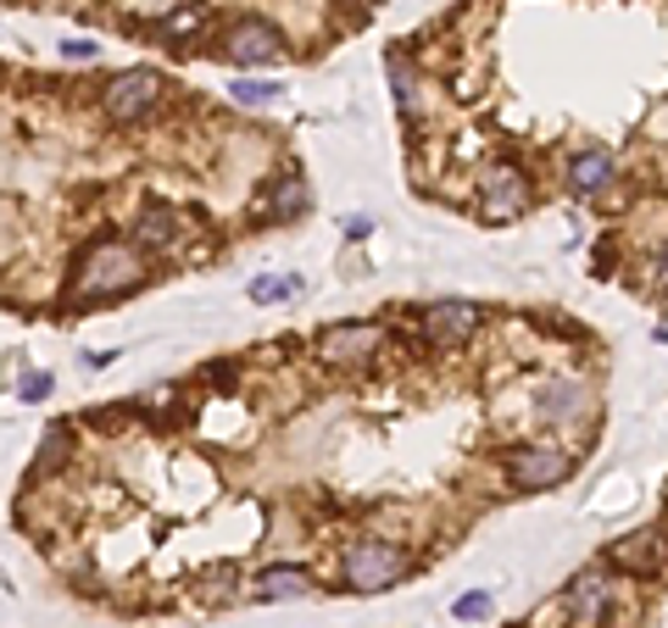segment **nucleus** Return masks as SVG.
<instances>
[{
	"label": "nucleus",
	"mask_w": 668,
	"mask_h": 628,
	"mask_svg": "<svg viewBox=\"0 0 668 628\" xmlns=\"http://www.w3.org/2000/svg\"><path fill=\"white\" fill-rule=\"evenodd\" d=\"M474 328H479V306H468V301H441V306L424 312V339L430 345H463Z\"/></svg>",
	"instance_id": "8"
},
{
	"label": "nucleus",
	"mask_w": 668,
	"mask_h": 628,
	"mask_svg": "<svg viewBox=\"0 0 668 628\" xmlns=\"http://www.w3.org/2000/svg\"><path fill=\"white\" fill-rule=\"evenodd\" d=\"M279 89L285 83H274V78H240L234 83V101L240 106H268V101H279Z\"/></svg>",
	"instance_id": "14"
},
{
	"label": "nucleus",
	"mask_w": 668,
	"mask_h": 628,
	"mask_svg": "<svg viewBox=\"0 0 668 628\" xmlns=\"http://www.w3.org/2000/svg\"><path fill=\"white\" fill-rule=\"evenodd\" d=\"M368 228H374L368 217H346V239H368Z\"/></svg>",
	"instance_id": "21"
},
{
	"label": "nucleus",
	"mask_w": 668,
	"mask_h": 628,
	"mask_svg": "<svg viewBox=\"0 0 668 628\" xmlns=\"http://www.w3.org/2000/svg\"><path fill=\"white\" fill-rule=\"evenodd\" d=\"M379 328L374 323H334V328H323L318 334V350H323V362H334V368H357V362H368V356L379 350Z\"/></svg>",
	"instance_id": "7"
},
{
	"label": "nucleus",
	"mask_w": 668,
	"mask_h": 628,
	"mask_svg": "<svg viewBox=\"0 0 668 628\" xmlns=\"http://www.w3.org/2000/svg\"><path fill=\"white\" fill-rule=\"evenodd\" d=\"M508 479L513 490H552L557 479H568V457L557 445H519L508 457Z\"/></svg>",
	"instance_id": "4"
},
{
	"label": "nucleus",
	"mask_w": 668,
	"mask_h": 628,
	"mask_svg": "<svg viewBox=\"0 0 668 628\" xmlns=\"http://www.w3.org/2000/svg\"><path fill=\"white\" fill-rule=\"evenodd\" d=\"M296 595H312V579L301 568H268L250 579V601H296Z\"/></svg>",
	"instance_id": "9"
},
{
	"label": "nucleus",
	"mask_w": 668,
	"mask_h": 628,
	"mask_svg": "<svg viewBox=\"0 0 668 628\" xmlns=\"http://www.w3.org/2000/svg\"><path fill=\"white\" fill-rule=\"evenodd\" d=\"M285 295H301V279H257L250 284V301H285Z\"/></svg>",
	"instance_id": "16"
},
{
	"label": "nucleus",
	"mask_w": 668,
	"mask_h": 628,
	"mask_svg": "<svg viewBox=\"0 0 668 628\" xmlns=\"http://www.w3.org/2000/svg\"><path fill=\"white\" fill-rule=\"evenodd\" d=\"M663 339H668V334H663Z\"/></svg>",
	"instance_id": "23"
},
{
	"label": "nucleus",
	"mask_w": 668,
	"mask_h": 628,
	"mask_svg": "<svg viewBox=\"0 0 668 628\" xmlns=\"http://www.w3.org/2000/svg\"><path fill=\"white\" fill-rule=\"evenodd\" d=\"M301 206H307L301 178H274V201H268V212H274V217H285V212H301Z\"/></svg>",
	"instance_id": "15"
},
{
	"label": "nucleus",
	"mask_w": 668,
	"mask_h": 628,
	"mask_svg": "<svg viewBox=\"0 0 668 628\" xmlns=\"http://www.w3.org/2000/svg\"><path fill=\"white\" fill-rule=\"evenodd\" d=\"M62 56H67V61H96V56H101V45H96V40H67V45H62Z\"/></svg>",
	"instance_id": "20"
},
{
	"label": "nucleus",
	"mask_w": 668,
	"mask_h": 628,
	"mask_svg": "<svg viewBox=\"0 0 668 628\" xmlns=\"http://www.w3.org/2000/svg\"><path fill=\"white\" fill-rule=\"evenodd\" d=\"M390 72H396V101H401V112H412L417 101H412V78H407V61H401V56H390Z\"/></svg>",
	"instance_id": "18"
},
{
	"label": "nucleus",
	"mask_w": 668,
	"mask_h": 628,
	"mask_svg": "<svg viewBox=\"0 0 668 628\" xmlns=\"http://www.w3.org/2000/svg\"><path fill=\"white\" fill-rule=\"evenodd\" d=\"M18 395H23V401H45V395H51V373H29V379L18 384Z\"/></svg>",
	"instance_id": "19"
},
{
	"label": "nucleus",
	"mask_w": 668,
	"mask_h": 628,
	"mask_svg": "<svg viewBox=\"0 0 668 628\" xmlns=\"http://www.w3.org/2000/svg\"><path fill=\"white\" fill-rule=\"evenodd\" d=\"M140 284V256L129 245H96L90 256L78 261V279H73V295L78 301H101V295H123Z\"/></svg>",
	"instance_id": "1"
},
{
	"label": "nucleus",
	"mask_w": 668,
	"mask_h": 628,
	"mask_svg": "<svg viewBox=\"0 0 668 628\" xmlns=\"http://www.w3.org/2000/svg\"><path fill=\"white\" fill-rule=\"evenodd\" d=\"M608 562H613V568H635V573H652V568L663 562V546H657V534H630V540H619V546L608 551Z\"/></svg>",
	"instance_id": "12"
},
{
	"label": "nucleus",
	"mask_w": 668,
	"mask_h": 628,
	"mask_svg": "<svg viewBox=\"0 0 668 628\" xmlns=\"http://www.w3.org/2000/svg\"><path fill=\"white\" fill-rule=\"evenodd\" d=\"M568 184H574L579 195H602V190L613 184V156H608V150H584V156H574Z\"/></svg>",
	"instance_id": "10"
},
{
	"label": "nucleus",
	"mask_w": 668,
	"mask_h": 628,
	"mask_svg": "<svg viewBox=\"0 0 668 628\" xmlns=\"http://www.w3.org/2000/svg\"><path fill=\"white\" fill-rule=\"evenodd\" d=\"M530 206V190H524V172L519 167H490L485 178H479V212L490 217V223H508V217H519Z\"/></svg>",
	"instance_id": "6"
},
{
	"label": "nucleus",
	"mask_w": 668,
	"mask_h": 628,
	"mask_svg": "<svg viewBox=\"0 0 668 628\" xmlns=\"http://www.w3.org/2000/svg\"><path fill=\"white\" fill-rule=\"evenodd\" d=\"M341 568H346V584L352 590H390L407 573V557L390 540H357V546H346V562Z\"/></svg>",
	"instance_id": "2"
},
{
	"label": "nucleus",
	"mask_w": 668,
	"mask_h": 628,
	"mask_svg": "<svg viewBox=\"0 0 668 628\" xmlns=\"http://www.w3.org/2000/svg\"><path fill=\"white\" fill-rule=\"evenodd\" d=\"M657 279H663V284H668V245H663V250H657Z\"/></svg>",
	"instance_id": "22"
},
{
	"label": "nucleus",
	"mask_w": 668,
	"mask_h": 628,
	"mask_svg": "<svg viewBox=\"0 0 668 628\" xmlns=\"http://www.w3.org/2000/svg\"><path fill=\"white\" fill-rule=\"evenodd\" d=\"M156 101H162V78L151 67H129L107 83V117L112 123H140Z\"/></svg>",
	"instance_id": "3"
},
{
	"label": "nucleus",
	"mask_w": 668,
	"mask_h": 628,
	"mask_svg": "<svg viewBox=\"0 0 668 628\" xmlns=\"http://www.w3.org/2000/svg\"><path fill=\"white\" fill-rule=\"evenodd\" d=\"M452 612H457L463 623H479V617H490V595H485V590H474V595H457V601H452Z\"/></svg>",
	"instance_id": "17"
},
{
	"label": "nucleus",
	"mask_w": 668,
	"mask_h": 628,
	"mask_svg": "<svg viewBox=\"0 0 668 628\" xmlns=\"http://www.w3.org/2000/svg\"><path fill=\"white\" fill-rule=\"evenodd\" d=\"M134 239H140L145 250H167V245H174V212H167V206H151V212L134 223Z\"/></svg>",
	"instance_id": "13"
},
{
	"label": "nucleus",
	"mask_w": 668,
	"mask_h": 628,
	"mask_svg": "<svg viewBox=\"0 0 668 628\" xmlns=\"http://www.w3.org/2000/svg\"><path fill=\"white\" fill-rule=\"evenodd\" d=\"M223 56L229 61H240V67H268V61H279L285 56V34L274 29V23H234L229 29V40H223Z\"/></svg>",
	"instance_id": "5"
},
{
	"label": "nucleus",
	"mask_w": 668,
	"mask_h": 628,
	"mask_svg": "<svg viewBox=\"0 0 668 628\" xmlns=\"http://www.w3.org/2000/svg\"><path fill=\"white\" fill-rule=\"evenodd\" d=\"M568 606H574V617H579L584 628H597V623H602V612H608V579H602V573H584V579H574Z\"/></svg>",
	"instance_id": "11"
}]
</instances>
